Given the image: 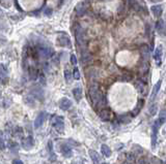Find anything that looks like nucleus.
Instances as JSON below:
<instances>
[{"mask_svg":"<svg viewBox=\"0 0 166 164\" xmlns=\"http://www.w3.org/2000/svg\"><path fill=\"white\" fill-rule=\"evenodd\" d=\"M60 153L65 158H71L73 156V150L68 144H62L60 146Z\"/></svg>","mask_w":166,"mask_h":164,"instance_id":"8","label":"nucleus"},{"mask_svg":"<svg viewBox=\"0 0 166 164\" xmlns=\"http://www.w3.org/2000/svg\"><path fill=\"white\" fill-rule=\"evenodd\" d=\"M57 42H58V44L60 47H71V39H70V37L68 36L66 34H60L59 36L57 37Z\"/></svg>","mask_w":166,"mask_h":164,"instance_id":"6","label":"nucleus"},{"mask_svg":"<svg viewBox=\"0 0 166 164\" xmlns=\"http://www.w3.org/2000/svg\"><path fill=\"white\" fill-rule=\"evenodd\" d=\"M0 4H1L3 8H8L11 6V0H0Z\"/></svg>","mask_w":166,"mask_h":164,"instance_id":"37","label":"nucleus"},{"mask_svg":"<svg viewBox=\"0 0 166 164\" xmlns=\"http://www.w3.org/2000/svg\"><path fill=\"white\" fill-rule=\"evenodd\" d=\"M48 149H49V154H50V160L56 161V155L53 151V144H52L51 141L48 142Z\"/></svg>","mask_w":166,"mask_h":164,"instance_id":"28","label":"nucleus"},{"mask_svg":"<svg viewBox=\"0 0 166 164\" xmlns=\"http://www.w3.org/2000/svg\"><path fill=\"white\" fill-rule=\"evenodd\" d=\"M148 111H149V114H152V116H155L156 113H157V104H154V105L149 106Z\"/></svg>","mask_w":166,"mask_h":164,"instance_id":"39","label":"nucleus"},{"mask_svg":"<svg viewBox=\"0 0 166 164\" xmlns=\"http://www.w3.org/2000/svg\"><path fill=\"white\" fill-rule=\"evenodd\" d=\"M9 77H8V70L5 64L0 63V84L5 86L8 84Z\"/></svg>","mask_w":166,"mask_h":164,"instance_id":"5","label":"nucleus"},{"mask_svg":"<svg viewBox=\"0 0 166 164\" xmlns=\"http://www.w3.org/2000/svg\"><path fill=\"white\" fill-rule=\"evenodd\" d=\"M8 147H9V149H11L13 152H18V150H19L18 144H17V142H14V141H11V142H9Z\"/></svg>","mask_w":166,"mask_h":164,"instance_id":"36","label":"nucleus"},{"mask_svg":"<svg viewBox=\"0 0 166 164\" xmlns=\"http://www.w3.org/2000/svg\"><path fill=\"white\" fill-rule=\"evenodd\" d=\"M133 116L130 115V114H124V115H120L118 117V121L123 124H127V123H130L132 121Z\"/></svg>","mask_w":166,"mask_h":164,"instance_id":"22","label":"nucleus"},{"mask_svg":"<svg viewBox=\"0 0 166 164\" xmlns=\"http://www.w3.org/2000/svg\"><path fill=\"white\" fill-rule=\"evenodd\" d=\"M13 135L16 137H22L23 136V129L21 127H19V126H17V127L14 128V130H13Z\"/></svg>","mask_w":166,"mask_h":164,"instance_id":"30","label":"nucleus"},{"mask_svg":"<svg viewBox=\"0 0 166 164\" xmlns=\"http://www.w3.org/2000/svg\"><path fill=\"white\" fill-rule=\"evenodd\" d=\"M34 100H35V98L32 96L31 94H30L29 96H27V97L25 98V102H26V103H27L28 105H31V106H33V105L35 104V103H34Z\"/></svg>","mask_w":166,"mask_h":164,"instance_id":"33","label":"nucleus"},{"mask_svg":"<svg viewBox=\"0 0 166 164\" xmlns=\"http://www.w3.org/2000/svg\"><path fill=\"white\" fill-rule=\"evenodd\" d=\"M46 117H47V114L45 113V111H42V113L39 114V116H37V119H35V121H34V128L35 129L40 128L43 124H44L45 120H46Z\"/></svg>","mask_w":166,"mask_h":164,"instance_id":"13","label":"nucleus"},{"mask_svg":"<svg viewBox=\"0 0 166 164\" xmlns=\"http://www.w3.org/2000/svg\"><path fill=\"white\" fill-rule=\"evenodd\" d=\"M73 105V102L70 98L68 97H62L59 101V108H60L62 111H68L71 106Z\"/></svg>","mask_w":166,"mask_h":164,"instance_id":"10","label":"nucleus"},{"mask_svg":"<svg viewBox=\"0 0 166 164\" xmlns=\"http://www.w3.org/2000/svg\"><path fill=\"white\" fill-rule=\"evenodd\" d=\"M72 78H74L72 72H71L68 68H65V82L68 83V84H70V83L72 82Z\"/></svg>","mask_w":166,"mask_h":164,"instance_id":"31","label":"nucleus"},{"mask_svg":"<svg viewBox=\"0 0 166 164\" xmlns=\"http://www.w3.org/2000/svg\"><path fill=\"white\" fill-rule=\"evenodd\" d=\"M152 11H153L154 16L156 17V18H160L161 16H162V13H163V8L161 5H154L152 6Z\"/></svg>","mask_w":166,"mask_h":164,"instance_id":"24","label":"nucleus"},{"mask_svg":"<svg viewBox=\"0 0 166 164\" xmlns=\"http://www.w3.org/2000/svg\"><path fill=\"white\" fill-rule=\"evenodd\" d=\"M13 163H14V164H22L23 161H21L20 159H15V160L13 161Z\"/></svg>","mask_w":166,"mask_h":164,"instance_id":"43","label":"nucleus"},{"mask_svg":"<svg viewBox=\"0 0 166 164\" xmlns=\"http://www.w3.org/2000/svg\"><path fill=\"white\" fill-rule=\"evenodd\" d=\"M71 63H72L73 65H76V64H77V58H76L75 55H72V56H71Z\"/></svg>","mask_w":166,"mask_h":164,"instance_id":"42","label":"nucleus"},{"mask_svg":"<svg viewBox=\"0 0 166 164\" xmlns=\"http://www.w3.org/2000/svg\"><path fill=\"white\" fill-rule=\"evenodd\" d=\"M73 77H74L75 80H79L80 78V72H79L78 67H75L74 70H73Z\"/></svg>","mask_w":166,"mask_h":164,"instance_id":"40","label":"nucleus"},{"mask_svg":"<svg viewBox=\"0 0 166 164\" xmlns=\"http://www.w3.org/2000/svg\"><path fill=\"white\" fill-rule=\"evenodd\" d=\"M86 8H87V6H86V3H85V1L78 3L77 5H76V8H75L76 15L79 16V17H82L85 14V11H86Z\"/></svg>","mask_w":166,"mask_h":164,"instance_id":"14","label":"nucleus"},{"mask_svg":"<svg viewBox=\"0 0 166 164\" xmlns=\"http://www.w3.org/2000/svg\"><path fill=\"white\" fill-rule=\"evenodd\" d=\"M128 1V5L131 9H134V11H139L140 9V5L138 4L137 0H127Z\"/></svg>","mask_w":166,"mask_h":164,"instance_id":"27","label":"nucleus"},{"mask_svg":"<svg viewBox=\"0 0 166 164\" xmlns=\"http://www.w3.org/2000/svg\"><path fill=\"white\" fill-rule=\"evenodd\" d=\"M159 126L157 124L154 123L153 128H152V147L156 146V142H157V136H158V131H159Z\"/></svg>","mask_w":166,"mask_h":164,"instance_id":"17","label":"nucleus"},{"mask_svg":"<svg viewBox=\"0 0 166 164\" xmlns=\"http://www.w3.org/2000/svg\"><path fill=\"white\" fill-rule=\"evenodd\" d=\"M52 14H53V11H52V8H47L46 9H44V15H45V16L49 17V16H51Z\"/></svg>","mask_w":166,"mask_h":164,"instance_id":"41","label":"nucleus"},{"mask_svg":"<svg viewBox=\"0 0 166 164\" xmlns=\"http://www.w3.org/2000/svg\"><path fill=\"white\" fill-rule=\"evenodd\" d=\"M161 84H162V80H158L157 84H156L155 86H154L153 90H152V93H151V95H149V102H151V103H152V102H153L154 100H155L156 96H157V94L159 93V91H160Z\"/></svg>","mask_w":166,"mask_h":164,"instance_id":"12","label":"nucleus"},{"mask_svg":"<svg viewBox=\"0 0 166 164\" xmlns=\"http://www.w3.org/2000/svg\"><path fill=\"white\" fill-rule=\"evenodd\" d=\"M88 95L91 100L92 105L94 108H98L99 105H101L102 102L104 100V95L101 92V90H100L98 84H96V83L91 85V87L88 89Z\"/></svg>","mask_w":166,"mask_h":164,"instance_id":"1","label":"nucleus"},{"mask_svg":"<svg viewBox=\"0 0 166 164\" xmlns=\"http://www.w3.org/2000/svg\"><path fill=\"white\" fill-rule=\"evenodd\" d=\"M50 123H51L52 127L57 132L63 133V131H65V121H63L62 117L53 115L51 117V119H50Z\"/></svg>","mask_w":166,"mask_h":164,"instance_id":"2","label":"nucleus"},{"mask_svg":"<svg viewBox=\"0 0 166 164\" xmlns=\"http://www.w3.org/2000/svg\"><path fill=\"white\" fill-rule=\"evenodd\" d=\"M101 151H102V154H103L105 157H110L111 156V150L107 146V144H102Z\"/></svg>","mask_w":166,"mask_h":164,"instance_id":"29","label":"nucleus"},{"mask_svg":"<svg viewBox=\"0 0 166 164\" xmlns=\"http://www.w3.org/2000/svg\"><path fill=\"white\" fill-rule=\"evenodd\" d=\"M141 55H142V59H144V60H148L149 58V47L148 46H145V44H143V46L141 47Z\"/></svg>","mask_w":166,"mask_h":164,"instance_id":"26","label":"nucleus"},{"mask_svg":"<svg viewBox=\"0 0 166 164\" xmlns=\"http://www.w3.org/2000/svg\"><path fill=\"white\" fill-rule=\"evenodd\" d=\"M154 59L156 61V64L158 66L161 65V62H162V47H159L155 50L154 52Z\"/></svg>","mask_w":166,"mask_h":164,"instance_id":"18","label":"nucleus"},{"mask_svg":"<svg viewBox=\"0 0 166 164\" xmlns=\"http://www.w3.org/2000/svg\"><path fill=\"white\" fill-rule=\"evenodd\" d=\"M30 94H31L35 99H39V100H43V99H44V92H43V89L41 87L32 88L31 91H30Z\"/></svg>","mask_w":166,"mask_h":164,"instance_id":"11","label":"nucleus"},{"mask_svg":"<svg viewBox=\"0 0 166 164\" xmlns=\"http://www.w3.org/2000/svg\"><path fill=\"white\" fill-rule=\"evenodd\" d=\"M99 117L102 121H104V122H108V121L112 120L113 114L112 111H109V109H102L99 113Z\"/></svg>","mask_w":166,"mask_h":164,"instance_id":"9","label":"nucleus"},{"mask_svg":"<svg viewBox=\"0 0 166 164\" xmlns=\"http://www.w3.org/2000/svg\"><path fill=\"white\" fill-rule=\"evenodd\" d=\"M0 150H1V151H4V150H5V141H4V139H3L2 131H0Z\"/></svg>","mask_w":166,"mask_h":164,"instance_id":"35","label":"nucleus"},{"mask_svg":"<svg viewBox=\"0 0 166 164\" xmlns=\"http://www.w3.org/2000/svg\"><path fill=\"white\" fill-rule=\"evenodd\" d=\"M35 49H37L40 58L48 59L53 55V50H52L50 47L47 46V44H43V42L42 44H37V46L35 47Z\"/></svg>","mask_w":166,"mask_h":164,"instance_id":"3","label":"nucleus"},{"mask_svg":"<svg viewBox=\"0 0 166 164\" xmlns=\"http://www.w3.org/2000/svg\"><path fill=\"white\" fill-rule=\"evenodd\" d=\"M156 30L160 35L164 36L166 34V25L164 24V21L163 20H158L157 24H156Z\"/></svg>","mask_w":166,"mask_h":164,"instance_id":"15","label":"nucleus"},{"mask_svg":"<svg viewBox=\"0 0 166 164\" xmlns=\"http://www.w3.org/2000/svg\"><path fill=\"white\" fill-rule=\"evenodd\" d=\"M127 162H135V155L133 153L127 154Z\"/></svg>","mask_w":166,"mask_h":164,"instance_id":"38","label":"nucleus"},{"mask_svg":"<svg viewBox=\"0 0 166 164\" xmlns=\"http://www.w3.org/2000/svg\"><path fill=\"white\" fill-rule=\"evenodd\" d=\"M143 105H144V100L143 99H139L138 102H137V105L135 106V108L133 109L132 113H131V115L133 116V117H136V116L140 113V111L143 108Z\"/></svg>","mask_w":166,"mask_h":164,"instance_id":"20","label":"nucleus"},{"mask_svg":"<svg viewBox=\"0 0 166 164\" xmlns=\"http://www.w3.org/2000/svg\"><path fill=\"white\" fill-rule=\"evenodd\" d=\"M81 61L83 64H87L91 61V55L86 49H81Z\"/></svg>","mask_w":166,"mask_h":164,"instance_id":"19","label":"nucleus"},{"mask_svg":"<svg viewBox=\"0 0 166 164\" xmlns=\"http://www.w3.org/2000/svg\"><path fill=\"white\" fill-rule=\"evenodd\" d=\"M149 70V64H148V60H144L142 59V63L139 67V74L140 75H146Z\"/></svg>","mask_w":166,"mask_h":164,"instance_id":"16","label":"nucleus"},{"mask_svg":"<svg viewBox=\"0 0 166 164\" xmlns=\"http://www.w3.org/2000/svg\"><path fill=\"white\" fill-rule=\"evenodd\" d=\"M73 95H74V98L77 102H79L82 98V89L81 88H75L73 89Z\"/></svg>","mask_w":166,"mask_h":164,"instance_id":"25","label":"nucleus"},{"mask_svg":"<svg viewBox=\"0 0 166 164\" xmlns=\"http://www.w3.org/2000/svg\"><path fill=\"white\" fill-rule=\"evenodd\" d=\"M135 87H136L137 91H138L139 93H143V91H144V83L143 82L137 80L136 84H135Z\"/></svg>","mask_w":166,"mask_h":164,"instance_id":"32","label":"nucleus"},{"mask_svg":"<svg viewBox=\"0 0 166 164\" xmlns=\"http://www.w3.org/2000/svg\"><path fill=\"white\" fill-rule=\"evenodd\" d=\"M28 74H29V77L31 80H37V77H39V71L34 66H29L28 67Z\"/></svg>","mask_w":166,"mask_h":164,"instance_id":"23","label":"nucleus"},{"mask_svg":"<svg viewBox=\"0 0 166 164\" xmlns=\"http://www.w3.org/2000/svg\"><path fill=\"white\" fill-rule=\"evenodd\" d=\"M0 98H1V91H0Z\"/></svg>","mask_w":166,"mask_h":164,"instance_id":"45","label":"nucleus"},{"mask_svg":"<svg viewBox=\"0 0 166 164\" xmlns=\"http://www.w3.org/2000/svg\"><path fill=\"white\" fill-rule=\"evenodd\" d=\"M75 37L76 41H77L78 46L80 47V49H85V46H86V42H85V32L80 25L75 26Z\"/></svg>","mask_w":166,"mask_h":164,"instance_id":"4","label":"nucleus"},{"mask_svg":"<svg viewBox=\"0 0 166 164\" xmlns=\"http://www.w3.org/2000/svg\"><path fill=\"white\" fill-rule=\"evenodd\" d=\"M133 80V75L130 74V73H125V74L122 75V77H120V80H123V82H130V80Z\"/></svg>","mask_w":166,"mask_h":164,"instance_id":"34","label":"nucleus"},{"mask_svg":"<svg viewBox=\"0 0 166 164\" xmlns=\"http://www.w3.org/2000/svg\"><path fill=\"white\" fill-rule=\"evenodd\" d=\"M4 18V13L2 11V9H0V19H3Z\"/></svg>","mask_w":166,"mask_h":164,"instance_id":"44","label":"nucleus"},{"mask_svg":"<svg viewBox=\"0 0 166 164\" xmlns=\"http://www.w3.org/2000/svg\"><path fill=\"white\" fill-rule=\"evenodd\" d=\"M33 147H34V138H33L31 135H29V136L23 138V141H22V148L23 149H25L26 151H29V150H31Z\"/></svg>","mask_w":166,"mask_h":164,"instance_id":"7","label":"nucleus"},{"mask_svg":"<svg viewBox=\"0 0 166 164\" xmlns=\"http://www.w3.org/2000/svg\"><path fill=\"white\" fill-rule=\"evenodd\" d=\"M88 154H89V157H91V161L94 163H100L101 162V156H100V154L98 152L94 151V150H89L88 151Z\"/></svg>","mask_w":166,"mask_h":164,"instance_id":"21","label":"nucleus"}]
</instances>
